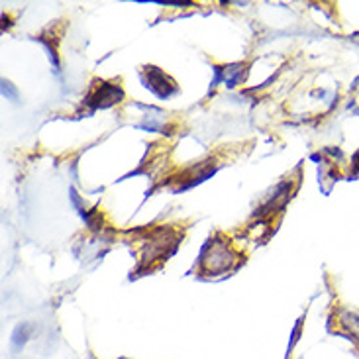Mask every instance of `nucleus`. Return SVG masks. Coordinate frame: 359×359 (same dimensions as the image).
I'll return each mask as SVG.
<instances>
[{"label":"nucleus","mask_w":359,"mask_h":359,"mask_svg":"<svg viewBox=\"0 0 359 359\" xmlns=\"http://www.w3.org/2000/svg\"><path fill=\"white\" fill-rule=\"evenodd\" d=\"M238 253L226 242H208L201 255V269L206 275H220L224 271H230L238 263Z\"/></svg>","instance_id":"f257e3e1"},{"label":"nucleus","mask_w":359,"mask_h":359,"mask_svg":"<svg viewBox=\"0 0 359 359\" xmlns=\"http://www.w3.org/2000/svg\"><path fill=\"white\" fill-rule=\"evenodd\" d=\"M144 81H146V87L151 88L159 98H169L179 90L175 81H171L157 67H144Z\"/></svg>","instance_id":"f03ea898"},{"label":"nucleus","mask_w":359,"mask_h":359,"mask_svg":"<svg viewBox=\"0 0 359 359\" xmlns=\"http://www.w3.org/2000/svg\"><path fill=\"white\" fill-rule=\"evenodd\" d=\"M122 97H124V93H122V88L118 87V85H112V83H100V85L88 95L87 102L88 104H93V108H107L120 102V98Z\"/></svg>","instance_id":"7ed1b4c3"},{"label":"nucleus","mask_w":359,"mask_h":359,"mask_svg":"<svg viewBox=\"0 0 359 359\" xmlns=\"http://www.w3.org/2000/svg\"><path fill=\"white\" fill-rule=\"evenodd\" d=\"M243 73H245V65L242 63H236V65H228V67H222L218 71V77H216V85L222 81L228 87H236L240 81L243 79Z\"/></svg>","instance_id":"20e7f679"},{"label":"nucleus","mask_w":359,"mask_h":359,"mask_svg":"<svg viewBox=\"0 0 359 359\" xmlns=\"http://www.w3.org/2000/svg\"><path fill=\"white\" fill-rule=\"evenodd\" d=\"M2 93H4V97L12 98V100H16V98H18V93L12 88V85H10L8 81H2Z\"/></svg>","instance_id":"39448f33"},{"label":"nucleus","mask_w":359,"mask_h":359,"mask_svg":"<svg viewBox=\"0 0 359 359\" xmlns=\"http://www.w3.org/2000/svg\"><path fill=\"white\" fill-rule=\"evenodd\" d=\"M26 328H28V326H22V328H18V330L24 334V336H22V344L26 341ZM14 341H16V346H20V334H18V332H16V336H14Z\"/></svg>","instance_id":"423d86ee"}]
</instances>
